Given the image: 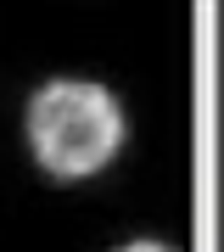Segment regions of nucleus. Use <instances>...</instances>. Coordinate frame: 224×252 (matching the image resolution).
I'll return each mask as SVG.
<instances>
[{"mask_svg": "<svg viewBox=\"0 0 224 252\" xmlns=\"http://www.w3.org/2000/svg\"><path fill=\"white\" fill-rule=\"evenodd\" d=\"M118 140H124V112L101 84L56 79L28 107V146L56 180H84L107 168Z\"/></svg>", "mask_w": 224, "mask_h": 252, "instance_id": "f257e3e1", "label": "nucleus"}, {"mask_svg": "<svg viewBox=\"0 0 224 252\" xmlns=\"http://www.w3.org/2000/svg\"><path fill=\"white\" fill-rule=\"evenodd\" d=\"M118 252H168L162 241H134V247H118Z\"/></svg>", "mask_w": 224, "mask_h": 252, "instance_id": "f03ea898", "label": "nucleus"}]
</instances>
